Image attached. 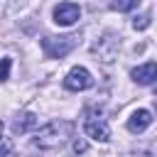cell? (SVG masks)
Instances as JSON below:
<instances>
[{"label":"cell","mask_w":157,"mask_h":157,"mask_svg":"<svg viewBox=\"0 0 157 157\" xmlns=\"http://www.w3.org/2000/svg\"><path fill=\"white\" fill-rule=\"evenodd\" d=\"M71 135H74V123L71 120H52V123L42 125L34 132L32 145L37 150H54V147H61Z\"/></svg>","instance_id":"6da1fadb"},{"label":"cell","mask_w":157,"mask_h":157,"mask_svg":"<svg viewBox=\"0 0 157 157\" xmlns=\"http://www.w3.org/2000/svg\"><path fill=\"white\" fill-rule=\"evenodd\" d=\"M78 44V34H64V37H44L42 39V49L49 59H61L66 56L74 47Z\"/></svg>","instance_id":"7a4b0ae2"},{"label":"cell","mask_w":157,"mask_h":157,"mask_svg":"<svg viewBox=\"0 0 157 157\" xmlns=\"http://www.w3.org/2000/svg\"><path fill=\"white\" fill-rule=\"evenodd\" d=\"M91 86H93V76L83 66H74L64 78V88H69V91H86Z\"/></svg>","instance_id":"3957f363"},{"label":"cell","mask_w":157,"mask_h":157,"mask_svg":"<svg viewBox=\"0 0 157 157\" xmlns=\"http://www.w3.org/2000/svg\"><path fill=\"white\" fill-rule=\"evenodd\" d=\"M118 47H120V39H118L115 34H105L103 39H98V42L93 44V54H96L103 64H110V61L115 59V54H118Z\"/></svg>","instance_id":"277c9868"},{"label":"cell","mask_w":157,"mask_h":157,"mask_svg":"<svg viewBox=\"0 0 157 157\" xmlns=\"http://www.w3.org/2000/svg\"><path fill=\"white\" fill-rule=\"evenodd\" d=\"M83 130H86V135L91 140H98V142H108L110 140V128L101 115H88L86 123H83Z\"/></svg>","instance_id":"5b68a950"},{"label":"cell","mask_w":157,"mask_h":157,"mask_svg":"<svg viewBox=\"0 0 157 157\" xmlns=\"http://www.w3.org/2000/svg\"><path fill=\"white\" fill-rule=\"evenodd\" d=\"M78 17H81V7H78L76 2H59V5L54 7V22L61 25V27L74 25Z\"/></svg>","instance_id":"8992f818"},{"label":"cell","mask_w":157,"mask_h":157,"mask_svg":"<svg viewBox=\"0 0 157 157\" xmlns=\"http://www.w3.org/2000/svg\"><path fill=\"white\" fill-rule=\"evenodd\" d=\"M130 76H132V81H137L140 86H150V83H155V78H157V64H155V61H145V64L135 66V69L130 71Z\"/></svg>","instance_id":"52a82bcc"},{"label":"cell","mask_w":157,"mask_h":157,"mask_svg":"<svg viewBox=\"0 0 157 157\" xmlns=\"http://www.w3.org/2000/svg\"><path fill=\"white\" fill-rule=\"evenodd\" d=\"M150 123H152V113L145 110V108H140V110H135V113L130 115V120H128V130L137 135V132H142L145 128H150Z\"/></svg>","instance_id":"ba28073f"},{"label":"cell","mask_w":157,"mask_h":157,"mask_svg":"<svg viewBox=\"0 0 157 157\" xmlns=\"http://www.w3.org/2000/svg\"><path fill=\"white\" fill-rule=\"evenodd\" d=\"M34 125H37V115H34V113H29V110L17 113V115H15V120H12V130H15L17 135H22V132L32 130Z\"/></svg>","instance_id":"9c48e42d"},{"label":"cell","mask_w":157,"mask_h":157,"mask_svg":"<svg viewBox=\"0 0 157 157\" xmlns=\"http://www.w3.org/2000/svg\"><path fill=\"white\" fill-rule=\"evenodd\" d=\"M137 2H140V0H113V2H110V7H113V10H118V12H128V10L137 7Z\"/></svg>","instance_id":"30bf717a"},{"label":"cell","mask_w":157,"mask_h":157,"mask_svg":"<svg viewBox=\"0 0 157 157\" xmlns=\"http://www.w3.org/2000/svg\"><path fill=\"white\" fill-rule=\"evenodd\" d=\"M150 17H152L150 12H142L140 17L132 20V27H135V29H147V27H150Z\"/></svg>","instance_id":"8fae6325"},{"label":"cell","mask_w":157,"mask_h":157,"mask_svg":"<svg viewBox=\"0 0 157 157\" xmlns=\"http://www.w3.org/2000/svg\"><path fill=\"white\" fill-rule=\"evenodd\" d=\"M10 66H12V59H10V56L0 59V81H7V76H10Z\"/></svg>","instance_id":"7c38bea8"},{"label":"cell","mask_w":157,"mask_h":157,"mask_svg":"<svg viewBox=\"0 0 157 157\" xmlns=\"http://www.w3.org/2000/svg\"><path fill=\"white\" fill-rule=\"evenodd\" d=\"M10 150H12V145H10V140L0 135V157H7V155H10Z\"/></svg>","instance_id":"4fadbf2b"},{"label":"cell","mask_w":157,"mask_h":157,"mask_svg":"<svg viewBox=\"0 0 157 157\" xmlns=\"http://www.w3.org/2000/svg\"><path fill=\"white\" fill-rule=\"evenodd\" d=\"M86 147H88V145H86L83 140H76V142H74V152H76V155H81V152H86Z\"/></svg>","instance_id":"5bb4252c"},{"label":"cell","mask_w":157,"mask_h":157,"mask_svg":"<svg viewBox=\"0 0 157 157\" xmlns=\"http://www.w3.org/2000/svg\"><path fill=\"white\" fill-rule=\"evenodd\" d=\"M132 157H152V150H140V152H135Z\"/></svg>","instance_id":"9a60e30c"},{"label":"cell","mask_w":157,"mask_h":157,"mask_svg":"<svg viewBox=\"0 0 157 157\" xmlns=\"http://www.w3.org/2000/svg\"><path fill=\"white\" fill-rule=\"evenodd\" d=\"M0 135H2V120H0Z\"/></svg>","instance_id":"2e32d148"}]
</instances>
